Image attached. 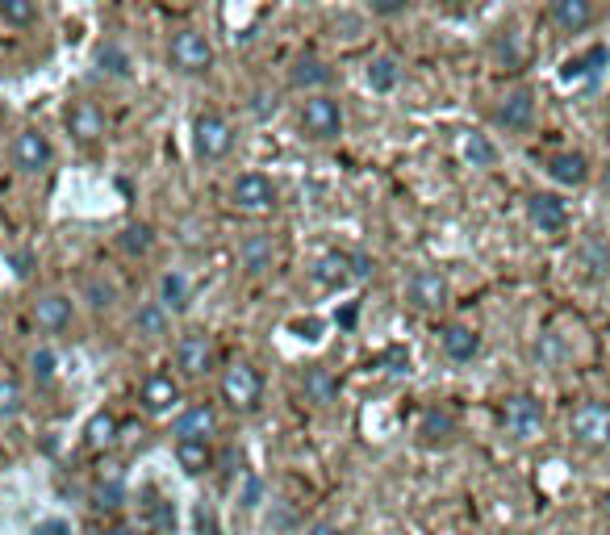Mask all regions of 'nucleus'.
Here are the masks:
<instances>
[{"mask_svg": "<svg viewBox=\"0 0 610 535\" xmlns=\"http://www.w3.org/2000/svg\"><path fill=\"white\" fill-rule=\"evenodd\" d=\"M218 389H222V402H226L230 410L251 414L255 406H260V398H264V377H260V372H255L247 360H234V364L222 368Z\"/></svg>", "mask_w": 610, "mask_h": 535, "instance_id": "obj_1", "label": "nucleus"}, {"mask_svg": "<svg viewBox=\"0 0 610 535\" xmlns=\"http://www.w3.org/2000/svg\"><path fill=\"white\" fill-rule=\"evenodd\" d=\"M168 63L184 76H201L214 67V42L205 30H176L168 42Z\"/></svg>", "mask_w": 610, "mask_h": 535, "instance_id": "obj_2", "label": "nucleus"}, {"mask_svg": "<svg viewBox=\"0 0 610 535\" xmlns=\"http://www.w3.org/2000/svg\"><path fill=\"white\" fill-rule=\"evenodd\" d=\"M297 122L310 138H318V143H331V138L343 134V105L335 97H326V92H314V97L301 101Z\"/></svg>", "mask_w": 610, "mask_h": 535, "instance_id": "obj_3", "label": "nucleus"}, {"mask_svg": "<svg viewBox=\"0 0 610 535\" xmlns=\"http://www.w3.org/2000/svg\"><path fill=\"white\" fill-rule=\"evenodd\" d=\"M193 151L205 159V164H218V159H226L234 151V126L222 118V113H214V109L197 113V122H193Z\"/></svg>", "mask_w": 610, "mask_h": 535, "instance_id": "obj_4", "label": "nucleus"}, {"mask_svg": "<svg viewBox=\"0 0 610 535\" xmlns=\"http://www.w3.org/2000/svg\"><path fill=\"white\" fill-rule=\"evenodd\" d=\"M230 205L239 214H272L276 209V184L264 172H243L230 184Z\"/></svg>", "mask_w": 610, "mask_h": 535, "instance_id": "obj_5", "label": "nucleus"}, {"mask_svg": "<svg viewBox=\"0 0 610 535\" xmlns=\"http://www.w3.org/2000/svg\"><path fill=\"white\" fill-rule=\"evenodd\" d=\"M569 431L581 448H606L610 444V406L606 402H581L569 414Z\"/></svg>", "mask_w": 610, "mask_h": 535, "instance_id": "obj_6", "label": "nucleus"}, {"mask_svg": "<svg viewBox=\"0 0 610 535\" xmlns=\"http://www.w3.org/2000/svg\"><path fill=\"white\" fill-rule=\"evenodd\" d=\"M51 159H55V147L38 126H26L13 138V168L21 176H42L46 168H51Z\"/></svg>", "mask_w": 610, "mask_h": 535, "instance_id": "obj_7", "label": "nucleus"}, {"mask_svg": "<svg viewBox=\"0 0 610 535\" xmlns=\"http://www.w3.org/2000/svg\"><path fill=\"white\" fill-rule=\"evenodd\" d=\"M502 427L514 439H535L539 431H544V406H539V398H531V393H514V398H506Z\"/></svg>", "mask_w": 610, "mask_h": 535, "instance_id": "obj_8", "label": "nucleus"}, {"mask_svg": "<svg viewBox=\"0 0 610 535\" xmlns=\"http://www.w3.org/2000/svg\"><path fill=\"white\" fill-rule=\"evenodd\" d=\"M176 368H180L189 381L205 377V372L214 368V339H209L205 331H184V335L176 339Z\"/></svg>", "mask_w": 610, "mask_h": 535, "instance_id": "obj_9", "label": "nucleus"}, {"mask_svg": "<svg viewBox=\"0 0 610 535\" xmlns=\"http://www.w3.org/2000/svg\"><path fill=\"white\" fill-rule=\"evenodd\" d=\"M214 435H218V410L205 406V402L180 410L176 423H172V439H176V444H209Z\"/></svg>", "mask_w": 610, "mask_h": 535, "instance_id": "obj_10", "label": "nucleus"}, {"mask_svg": "<svg viewBox=\"0 0 610 535\" xmlns=\"http://www.w3.org/2000/svg\"><path fill=\"white\" fill-rule=\"evenodd\" d=\"M406 297L414 310H439L448 306V276L439 268H418L410 281H406Z\"/></svg>", "mask_w": 610, "mask_h": 535, "instance_id": "obj_11", "label": "nucleus"}, {"mask_svg": "<svg viewBox=\"0 0 610 535\" xmlns=\"http://www.w3.org/2000/svg\"><path fill=\"white\" fill-rule=\"evenodd\" d=\"M138 406H143L147 414H172L180 406V381L172 377V372H151V377L138 385Z\"/></svg>", "mask_w": 610, "mask_h": 535, "instance_id": "obj_12", "label": "nucleus"}, {"mask_svg": "<svg viewBox=\"0 0 610 535\" xmlns=\"http://www.w3.org/2000/svg\"><path fill=\"white\" fill-rule=\"evenodd\" d=\"M63 122H67V130H72L76 143H84V147L105 138V109L97 101H72L63 113Z\"/></svg>", "mask_w": 610, "mask_h": 535, "instance_id": "obj_13", "label": "nucleus"}, {"mask_svg": "<svg viewBox=\"0 0 610 535\" xmlns=\"http://www.w3.org/2000/svg\"><path fill=\"white\" fill-rule=\"evenodd\" d=\"M34 327L46 331V335H63L67 327H72V318H76V306H72V297L67 293H42L34 301Z\"/></svg>", "mask_w": 610, "mask_h": 535, "instance_id": "obj_14", "label": "nucleus"}, {"mask_svg": "<svg viewBox=\"0 0 610 535\" xmlns=\"http://www.w3.org/2000/svg\"><path fill=\"white\" fill-rule=\"evenodd\" d=\"M527 214H531L539 235H560V230L569 226V205L560 201L556 193H531L527 197Z\"/></svg>", "mask_w": 610, "mask_h": 535, "instance_id": "obj_15", "label": "nucleus"}, {"mask_svg": "<svg viewBox=\"0 0 610 535\" xmlns=\"http://www.w3.org/2000/svg\"><path fill=\"white\" fill-rule=\"evenodd\" d=\"M494 122L506 130H531L535 122V92L531 88H510L494 109Z\"/></svg>", "mask_w": 610, "mask_h": 535, "instance_id": "obj_16", "label": "nucleus"}, {"mask_svg": "<svg viewBox=\"0 0 610 535\" xmlns=\"http://www.w3.org/2000/svg\"><path fill=\"white\" fill-rule=\"evenodd\" d=\"M548 17H552L556 30L581 34V30H590L594 21H598V9L590 5V0H552V5H548Z\"/></svg>", "mask_w": 610, "mask_h": 535, "instance_id": "obj_17", "label": "nucleus"}, {"mask_svg": "<svg viewBox=\"0 0 610 535\" xmlns=\"http://www.w3.org/2000/svg\"><path fill=\"white\" fill-rule=\"evenodd\" d=\"M126 498V464L105 456L101 469H97V506L101 510H117Z\"/></svg>", "mask_w": 610, "mask_h": 535, "instance_id": "obj_18", "label": "nucleus"}, {"mask_svg": "<svg viewBox=\"0 0 610 535\" xmlns=\"http://www.w3.org/2000/svg\"><path fill=\"white\" fill-rule=\"evenodd\" d=\"M314 285L322 289H343L351 281V251H326L314 260Z\"/></svg>", "mask_w": 610, "mask_h": 535, "instance_id": "obj_19", "label": "nucleus"}, {"mask_svg": "<svg viewBox=\"0 0 610 535\" xmlns=\"http://www.w3.org/2000/svg\"><path fill=\"white\" fill-rule=\"evenodd\" d=\"M548 176L556 184H569V189H577V184L590 180V159H585L581 151H556V155H548Z\"/></svg>", "mask_w": 610, "mask_h": 535, "instance_id": "obj_20", "label": "nucleus"}, {"mask_svg": "<svg viewBox=\"0 0 610 535\" xmlns=\"http://www.w3.org/2000/svg\"><path fill=\"white\" fill-rule=\"evenodd\" d=\"M439 343L452 360H473L481 352V335L473 327H464V322H448V327L439 331Z\"/></svg>", "mask_w": 610, "mask_h": 535, "instance_id": "obj_21", "label": "nucleus"}, {"mask_svg": "<svg viewBox=\"0 0 610 535\" xmlns=\"http://www.w3.org/2000/svg\"><path fill=\"white\" fill-rule=\"evenodd\" d=\"M189 276L184 272H163L159 276V310L163 314H184L189 310Z\"/></svg>", "mask_w": 610, "mask_h": 535, "instance_id": "obj_22", "label": "nucleus"}, {"mask_svg": "<svg viewBox=\"0 0 610 535\" xmlns=\"http://www.w3.org/2000/svg\"><path fill=\"white\" fill-rule=\"evenodd\" d=\"M331 80H335V72H331V67H326L322 59H314V55L297 59L293 72H289V84H293V88H326Z\"/></svg>", "mask_w": 610, "mask_h": 535, "instance_id": "obj_23", "label": "nucleus"}, {"mask_svg": "<svg viewBox=\"0 0 610 535\" xmlns=\"http://www.w3.org/2000/svg\"><path fill=\"white\" fill-rule=\"evenodd\" d=\"M335 377L326 372L322 364L314 368H305V377H301V393H305V402H314V406H326V402H335Z\"/></svg>", "mask_w": 610, "mask_h": 535, "instance_id": "obj_24", "label": "nucleus"}, {"mask_svg": "<svg viewBox=\"0 0 610 535\" xmlns=\"http://www.w3.org/2000/svg\"><path fill=\"white\" fill-rule=\"evenodd\" d=\"M113 439H117V418L109 414V410H97L88 418V427H84V444H88V452H105V448H113Z\"/></svg>", "mask_w": 610, "mask_h": 535, "instance_id": "obj_25", "label": "nucleus"}, {"mask_svg": "<svg viewBox=\"0 0 610 535\" xmlns=\"http://www.w3.org/2000/svg\"><path fill=\"white\" fill-rule=\"evenodd\" d=\"M239 260H243L247 272H268V268H272V239H268V235H251V239H243Z\"/></svg>", "mask_w": 610, "mask_h": 535, "instance_id": "obj_26", "label": "nucleus"}, {"mask_svg": "<svg viewBox=\"0 0 610 535\" xmlns=\"http://www.w3.org/2000/svg\"><path fill=\"white\" fill-rule=\"evenodd\" d=\"M21 410H26V389H21L17 377L0 372V423H13Z\"/></svg>", "mask_w": 610, "mask_h": 535, "instance_id": "obj_27", "label": "nucleus"}, {"mask_svg": "<svg viewBox=\"0 0 610 535\" xmlns=\"http://www.w3.org/2000/svg\"><path fill=\"white\" fill-rule=\"evenodd\" d=\"M38 0H0V21L5 26H17V30H26V26H38Z\"/></svg>", "mask_w": 610, "mask_h": 535, "instance_id": "obj_28", "label": "nucleus"}, {"mask_svg": "<svg viewBox=\"0 0 610 535\" xmlns=\"http://www.w3.org/2000/svg\"><path fill=\"white\" fill-rule=\"evenodd\" d=\"M460 151H464V159H468L473 168H494V164H498V147L489 143L485 134H464V138H460Z\"/></svg>", "mask_w": 610, "mask_h": 535, "instance_id": "obj_29", "label": "nucleus"}, {"mask_svg": "<svg viewBox=\"0 0 610 535\" xmlns=\"http://www.w3.org/2000/svg\"><path fill=\"white\" fill-rule=\"evenodd\" d=\"M397 80H402V67H397L393 55H381V59L368 63V84H372V92H393Z\"/></svg>", "mask_w": 610, "mask_h": 535, "instance_id": "obj_30", "label": "nucleus"}, {"mask_svg": "<svg viewBox=\"0 0 610 535\" xmlns=\"http://www.w3.org/2000/svg\"><path fill=\"white\" fill-rule=\"evenodd\" d=\"M176 460L189 477H201L214 464V452H209V444H176Z\"/></svg>", "mask_w": 610, "mask_h": 535, "instance_id": "obj_31", "label": "nucleus"}, {"mask_svg": "<svg viewBox=\"0 0 610 535\" xmlns=\"http://www.w3.org/2000/svg\"><path fill=\"white\" fill-rule=\"evenodd\" d=\"M134 331L143 335V339H159V335H168V314L159 310V301H151V306H143L134 314Z\"/></svg>", "mask_w": 610, "mask_h": 535, "instance_id": "obj_32", "label": "nucleus"}, {"mask_svg": "<svg viewBox=\"0 0 610 535\" xmlns=\"http://www.w3.org/2000/svg\"><path fill=\"white\" fill-rule=\"evenodd\" d=\"M452 431H456V418L448 410H427V414H422V423H418V435L431 439V444H435V439H448Z\"/></svg>", "mask_w": 610, "mask_h": 535, "instance_id": "obj_33", "label": "nucleus"}, {"mask_svg": "<svg viewBox=\"0 0 610 535\" xmlns=\"http://www.w3.org/2000/svg\"><path fill=\"white\" fill-rule=\"evenodd\" d=\"M151 226H143V222H134V226H126L122 235H117V247H122L126 255H147L151 251Z\"/></svg>", "mask_w": 610, "mask_h": 535, "instance_id": "obj_34", "label": "nucleus"}, {"mask_svg": "<svg viewBox=\"0 0 610 535\" xmlns=\"http://www.w3.org/2000/svg\"><path fill=\"white\" fill-rule=\"evenodd\" d=\"M581 260H585V268H590L594 276H606L610 272V247L598 243V239H590V243L581 247Z\"/></svg>", "mask_w": 610, "mask_h": 535, "instance_id": "obj_35", "label": "nucleus"}, {"mask_svg": "<svg viewBox=\"0 0 610 535\" xmlns=\"http://www.w3.org/2000/svg\"><path fill=\"white\" fill-rule=\"evenodd\" d=\"M30 368H34L38 385H51L55 381V352H51V347H38V352L30 356Z\"/></svg>", "mask_w": 610, "mask_h": 535, "instance_id": "obj_36", "label": "nucleus"}, {"mask_svg": "<svg viewBox=\"0 0 610 535\" xmlns=\"http://www.w3.org/2000/svg\"><path fill=\"white\" fill-rule=\"evenodd\" d=\"M88 293H92V306H97V310H109V306H113V297H117V293H113V285H101L97 276H92V281H88Z\"/></svg>", "mask_w": 610, "mask_h": 535, "instance_id": "obj_37", "label": "nucleus"}, {"mask_svg": "<svg viewBox=\"0 0 610 535\" xmlns=\"http://www.w3.org/2000/svg\"><path fill=\"white\" fill-rule=\"evenodd\" d=\"M197 535H222L218 531V515L209 506H197Z\"/></svg>", "mask_w": 610, "mask_h": 535, "instance_id": "obj_38", "label": "nucleus"}, {"mask_svg": "<svg viewBox=\"0 0 610 535\" xmlns=\"http://www.w3.org/2000/svg\"><path fill=\"white\" fill-rule=\"evenodd\" d=\"M410 5L406 0H372V13H381V17H393V13H406Z\"/></svg>", "mask_w": 610, "mask_h": 535, "instance_id": "obj_39", "label": "nucleus"}, {"mask_svg": "<svg viewBox=\"0 0 610 535\" xmlns=\"http://www.w3.org/2000/svg\"><path fill=\"white\" fill-rule=\"evenodd\" d=\"M351 276H372V260H368V255L351 251Z\"/></svg>", "mask_w": 610, "mask_h": 535, "instance_id": "obj_40", "label": "nucleus"}, {"mask_svg": "<svg viewBox=\"0 0 610 535\" xmlns=\"http://www.w3.org/2000/svg\"><path fill=\"white\" fill-rule=\"evenodd\" d=\"M97 535H138V531H134L130 523H109V527H101Z\"/></svg>", "mask_w": 610, "mask_h": 535, "instance_id": "obj_41", "label": "nucleus"}, {"mask_svg": "<svg viewBox=\"0 0 610 535\" xmlns=\"http://www.w3.org/2000/svg\"><path fill=\"white\" fill-rule=\"evenodd\" d=\"M305 535H343V531H339L335 523H314V527L305 531Z\"/></svg>", "mask_w": 610, "mask_h": 535, "instance_id": "obj_42", "label": "nucleus"}, {"mask_svg": "<svg viewBox=\"0 0 610 535\" xmlns=\"http://www.w3.org/2000/svg\"><path fill=\"white\" fill-rule=\"evenodd\" d=\"M34 535H63V527H59V523H46V527H42V531H34Z\"/></svg>", "mask_w": 610, "mask_h": 535, "instance_id": "obj_43", "label": "nucleus"}, {"mask_svg": "<svg viewBox=\"0 0 610 535\" xmlns=\"http://www.w3.org/2000/svg\"><path fill=\"white\" fill-rule=\"evenodd\" d=\"M602 193L610 197V168H606V176H602Z\"/></svg>", "mask_w": 610, "mask_h": 535, "instance_id": "obj_44", "label": "nucleus"}, {"mask_svg": "<svg viewBox=\"0 0 610 535\" xmlns=\"http://www.w3.org/2000/svg\"><path fill=\"white\" fill-rule=\"evenodd\" d=\"M560 535H577V531H560Z\"/></svg>", "mask_w": 610, "mask_h": 535, "instance_id": "obj_45", "label": "nucleus"}, {"mask_svg": "<svg viewBox=\"0 0 610 535\" xmlns=\"http://www.w3.org/2000/svg\"><path fill=\"white\" fill-rule=\"evenodd\" d=\"M606 510H610V498H606Z\"/></svg>", "mask_w": 610, "mask_h": 535, "instance_id": "obj_46", "label": "nucleus"}]
</instances>
